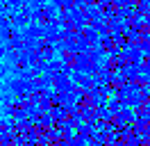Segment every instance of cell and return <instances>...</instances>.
I'll return each instance as SVG.
<instances>
[{
	"label": "cell",
	"instance_id": "obj_1",
	"mask_svg": "<svg viewBox=\"0 0 150 146\" xmlns=\"http://www.w3.org/2000/svg\"><path fill=\"white\" fill-rule=\"evenodd\" d=\"M98 48L105 50V53H109V50L114 48V36L112 34H103L100 39H98Z\"/></svg>",
	"mask_w": 150,
	"mask_h": 146
},
{
	"label": "cell",
	"instance_id": "obj_2",
	"mask_svg": "<svg viewBox=\"0 0 150 146\" xmlns=\"http://www.w3.org/2000/svg\"><path fill=\"white\" fill-rule=\"evenodd\" d=\"M5 5H7L11 11H18V9L23 7V0H5Z\"/></svg>",
	"mask_w": 150,
	"mask_h": 146
},
{
	"label": "cell",
	"instance_id": "obj_3",
	"mask_svg": "<svg viewBox=\"0 0 150 146\" xmlns=\"http://www.w3.org/2000/svg\"><path fill=\"white\" fill-rule=\"evenodd\" d=\"M23 2H25V5H28V7H32V9H37V7H43V5H46L48 0H23Z\"/></svg>",
	"mask_w": 150,
	"mask_h": 146
},
{
	"label": "cell",
	"instance_id": "obj_4",
	"mask_svg": "<svg viewBox=\"0 0 150 146\" xmlns=\"http://www.w3.org/2000/svg\"><path fill=\"white\" fill-rule=\"evenodd\" d=\"M5 27H9V16L0 14V30H5Z\"/></svg>",
	"mask_w": 150,
	"mask_h": 146
},
{
	"label": "cell",
	"instance_id": "obj_5",
	"mask_svg": "<svg viewBox=\"0 0 150 146\" xmlns=\"http://www.w3.org/2000/svg\"><path fill=\"white\" fill-rule=\"evenodd\" d=\"M5 50H7V48H5V46H0V59L5 57Z\"/></svg>",
	"mask_w": 150,
	"mask_h": 146
},
{
	"label": "cell",
	"instance_id": "obj_6",
	"mask_svg": "<svg viewBox=\"0 0 150 146\" xmlns=\"http://www.w3.org/2000/svg\"><path fill=\"white\" fill-rule=\"evenodd\" d=\"M148 117H150V107H148Z\"/></svg>",
	"mask_w": 150,
	"mask_h": 146
},
{
	"label": "cell",
	"instance_id": "obj_7",
	"mask_svg": "<svg viewBox=\"0 0 150 146\" xmlns=\"http://www.w3.org/2000/svg\"><path fill=\"white\" fill-rule=\"evenodd\" d=\"M130 2H137V0H130Z\"/></svg>",
	"mask_w": 150,
	"mask_h": 146
}]
</instances>
